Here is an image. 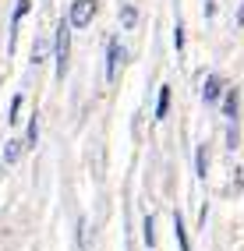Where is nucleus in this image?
Here are the masks:
<instances>
[{
  "instance_id": "6e6552de",
  "label": "nucleus",
  "mask_w": 244,
  "mask_h": 251,
  "mask_svg": "<svg viewBox=\"0 0 244 251\" xmlns=\"http://www.w3.org/2000/svg\"><path fill=\"white\" fill-rule=\"evenodd\" d=\"M195 174H198V180L209 177V145H198V149H195Z\"/></svg>"
},
{
  "instance_id": "423d86ee",
  "label": "nucleus",
  "mask_w": 244,
  "mask_h": 251,
  "mask_svg": "<svg viewBox=\"0 0 244 251\" xmlns=\"http://www.w3.org/2000/svg\"><path fill=\"white\" fill-rule=\"evenodd\" d=\"M237 110H241V92L230 89V92L223 96V117H226L230 124H237Z\"/></svg>"
},
{
  "instance_id": "f3484780",
  "label": "nucleus",
  "mask_w": 244,
  "mask_h": 251,
  "mask_svg": "<svg viewBox=\"0 0 244 251\" xmlns=\"http://www.w3.org/2000/svg\"><path fill=\"white\" fill-rule=\"evenodd\" d=\"M237 28H244V0H241V7H237Z\"/></svg>"
},
{
  "instance_id": "20e7f679",
  "label": "nucleus",
  "mask_w": 244,
  "mask_h": 251,
  "mask_svg": "<svg viewBox=\"0 0 244 251\" xmlns=\"http://www.w3.org/2000/svg\"><path fill=\"white\" fill-rule=\"evenodd\" d=\"M32 11V0H18L14 4V14H11V28H7V53H14V43H18V25L22 18Z\"/></svg>"
},
{
  "instance_id": "f03ea898",
  "label": "nucleus",
  "mask_w": 244,
  "mask_h": 251,
  "mask_svg": "<svg viewBox=\"0 0 244 251\" xmlns=\"http://www.w3.org/2000/svg\"><path fill=\"white\" fill-rule=\"evenodd\" d=\"M124 60H127L124 43H121L117 36H110V43H106V81H117V75H121V68H124Z\"/></svg>"
},
{
  "instance_id": "dca6fc26",
  "label": "nucleus",
  "mask_w": 244,
  "mask_h": 251,
  "mask_svg": "<svg viewBox=\"0 0 244 251\" xmlns=\"http://www.w3.org/2000/svg\"><path fill=\"white\" fill-rule=\"evenodd\" d=\"M173 43H177V50H184V25L177 22V32H173Z\"/></svg>"
},
{
  "instance_id": "f8f14e48",
  "label": "nucleus",
  "mask_w": 244,
  "mask_h": 251,
  "mask_svg": "<svg viewBox=\"0 0 244 251\" xmlns=\"http://www.w3.org/2000/svg\"><path fill=\"white\" fill-rule=\"evenodd\" d=\"M36 142H39V113H36V117H32V121H28V131H25V145L32 149Z\"/></svg>"
},
{
  "instance_id": "9b49d317",
  "label": "nucleus",
  "mask_w": 244,
  "mask_h": 251,
  "mask_svg": "<svg viewBox=\"0 0 244 251\" xmlns=\"http://www.w3.org/2000/svg\"><path fill=\"white\" fill-rule=\"evenodd\" d=\"M22 103H25V96H22V92H14V96H11V110H7V124H18V117H22Z\"/></svg>"
},
{
  "instance_id": "4468645a",
  "label": "nucleus",
  "mask_w": 244,
  "mask_h": 251,
  "mask_svg": "<svg viewBox=\"0 0 244 251\" xmlns=\"http://www.w3.org/2000/svg\"><path fill=\"white\" fill-rule=\"evenodd\" d=\"M135 22H138V11L135 7H121V25L124 28H135Z\"/></svg>"
},
{
  "instance_id": "7ed1b4c3",
  "label": "nucleus",
  "mask_w": 244,
  "mask_h": 251,
  "mask_svg": "<svg viewBox=\"0 0 244 251\" xmlns=\"http://www.w3.org/2000/svg\"><path fill=\"white\" fill-rule=\"evenodd\" d=\"M96 7H99L96 0H74L71 11H68V25H71V28H85V25L96 18Z\"/></svg>"
},
{
  "instance_id": "1a4fd4ad",
  "label": "nucleus",
  "mask_w": 244,
  "mask_h": 251,
  "mask_svg": "<svg viewBox=\"0 0 244 251\" xmlns=\"http://www.w3.org/2000/svg\"><path fill=\"white\" fill-rule=\"evenodd\" d=\"M173 233H177L181 251H191V244H188V226H184V216H181V212H173Z\"/></svg>"
},
{
  "instance_id": "9d476101",
  "label": "nucleus",
  "mask_w": 244,
  "mask_h": 251,
  "mask_svg": "<svg viewBox=\"0 0 244 251\" xmlns=\"http://www.w3.org/2000/svg\"><path fill=\"white\" fill-rule=\"evenodd\" d=\"M18 156H22V138H7V149H4V163L11 166V163H18Z\"/></svg>"
},
{
  "instance_id": "39448f33",
  "label": "nucleus",
  "mask_w": 244,
  "mask_h": 251,
  "mask_svg": "<svg viewBox=\"0 0 244 251\" xmlns=\"http://www.w3.org/2000/svg\"><path fill=\"white\" fill-rule=\"evenodd\" d=\"M220 96H223V78H220V75H209V78H205V89H202V103H205V106H216Z\"/></svg>"
},
{
  "instance_id": "0eeeda50",
  "label": "nucleus",
  "mask_w": 244,
  "mask_h": 251,
  "mask_svg": "<svg viewBox=\"0 0 244 251\" xmlns=\"http://www.w3.org/2000/svg\"><path fill=\"white\" fill-rule=\"evenodd\" d=\"M170 99H173V89H170V85H163L159 96H156V121H167V113H170Z\"/></svg>"
},
{
  "instance_id": "f257e3e1",
  "label": "nucleus",
  "mask_w": 244,
  "mask_h": 251,
  "mask_svg": "<svg viewBox=\"0 0 244 251\" xmlns=\"http://www.w3.org/2000/svg\"><path fill=\"white\" fill-rule=\"evenodd\" d=\"M53 60H57V78L68 75V64H71V25L68 18L57 22V32H53Z\"/></svg>"
},
{
  "instance_id": "ddd939ff",
  "label": "nucleus",
  "mask_w": 244,
  "mask_h": 251,
  "mask_svg": "<svg viewBox=\"0 0 244 251\" xmlns=\"http://www.w3.org/2000/svg\"><path fill=\"white\" fill-rule=\"evenodd\" d=\"M43 60H46V36H39L32 46V64H43Z\"/></svg>"
},
{
  "instance_id": "2eb2a0df",
  "label": "nucleus",
  "mask_w": 244,
  "mask_h": 251,
  "mask_svg": "<svg viewBox=\"0 0 244 251\" xmlns=\"http://www.w3.org/2000/svg\"><path fill=\"white\" fill-rule=\"evenodd\" d=\"M145 244L156 248V220L152 216H145Z\"/></svg>"
}]
</instances>
